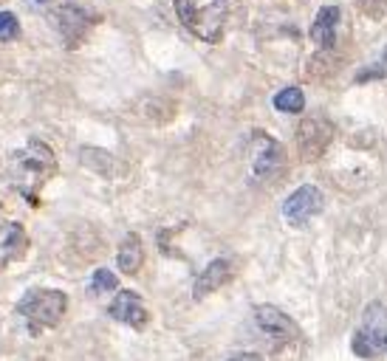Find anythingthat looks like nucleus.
<instances>
[{
    "label": "nucleus",
    "instance_id": "obj_1",
    "mask_svg": "<svg viewBox=\"0 0 387 361\" xmlns=\"http://www.w3.org/2000/svg\"><path fill=\"white\" fill-rule=\"evenodd\" d=\"M9 172L14 189L32 203H37V192L57 175V156L46 141L32 138L12 156Z\"/></svg>",
    "mask_w": 387,
    "mask_h": 361
},
{
    "label": "nucleus",
    "instance_id": "obj_2",
    "mask_svg": "<svg viewBox=\"0 0 387 361\" xmlns=\"http://www.w3.org/2000/svg\"><path fill=\"white\" fill-rule=\"evenodd\" d=\"M178 20L204 43H218L226 25L229 0H175Z\"/></svg>",
    "mask_w": 387,
    "mask_h": 361
},
{
    "label": "nucleus",
    "instance_id": "obj_3",
    "mask_svg": "<svg viewBox=\"0 0 387 361\" xmlns=\"http://www.w3.org/2000/svg\"><path fill=\"white\" fill-rule=\"evenodd\" d=\"M66 311H68V296L57 288H34L17 302V313L32 324V330L57 327Z\"/></svg>",
    "mask_w": 387,
    "mask_h": 361
},
{
    "label": "nucleus",
    "instance_id": "obj_4",
    "mask_svg": "<svg viewBox=\"0 0 387 361\" xmlns=\"http://www.w3.org/2000/svg\"><path fill=\"white\" fill-rule=\"evenodd\" d=\"M384 342H387V308L381 302H370L359 333L353 336V353L362 358H373L379 350H384Z\"/></svg>",
    "mask_w": 387,
    "mask_h": 361
},
{
    "label": "nucleus",
    "instance_id": "obj_5",
    "mask_svg": "<svg viewBox=\"0 0 387 361\" xmlns=\"http://www.w3.org/2000/svg\"><path fill=\"white\" fill-rule=\"evenodd\" d=\"M286 169V147L272 138L255 133L252 138V172L257 180H272Z\"/></svg>",
    "mask_w": 387,
    "mask_h": 361
},
{
    "label": "nucleus",
    "instance_id": "obj_6",
    "mask_svg": "<svg viewBox=\"0 0 387 361\" xmlns=\"http://www.w3.org/2000/svg\"><path fill=\"white\" fill-rule=\"evenodd\" d=\"M334 138V125L328 122V118H322V116H311V118H303L300 127H297V147H300V158L303 161H317L322 153H325V147L331 144Z\"/></svg>",
    "mask_w": 387,
    "mask_h": 361
},
{
    "label": "nucleus",
    "instance_id": "obj_7",
    "mask_svg": "<svg viewBox=\"0 0 387 361\" xmlns=\"http://www.w3.org/2000/svg\"><path fill=\"white\" fill-rule=\"evenodd\" d=\"M322 206H325L322 192L314 184H303L283 200V220L288 226H306L311 218L322 212Z\"/></svg>",
    "mask_w": 387,
    "mask_h": 361
},
{
    "label": "nucleus",
    "instance_id": "obj_8",
    "mask_svg": "<svg viewBox=\"0 0 387 361\" xmlns=\"http://www.w3.org/2000/svg\"><path fill=\"white\" fill-rule=\"evenodd\" d=\"M57 28H59V34H63L66 45L77 48L85 40L88 28H91V14H88L82 6H77V3H63L59 12H57Z\"/></svg>",
    "mask_w": 387,
    "mask_h": 361
},
{
    "label": "nucleus",
    "instance_id": "obj_9",
    "mask_svg": "<svg viewBox=\"0 0 387 361\" xmlns=\"http://www.w3.org/2000/svg\"><path fill=\"white\" fill-rule=\"evenodd\" d=\"M255 324L266 339H275V342H288L297 336V327L288 319V313H283L275 305H257L255 308Z\"/></svg>",
    "mask_w": 387,
    "mask_h": 361
},
{
    "label": "nucleus",
    "instance_id": "obj_10",
    "mask_svg": "<svg viewBox=\"0 0 387 361\" xmlns=\"http://www.w3.org/2000/svg\"><path fill=\"white\" fill-rule=\"evenodd\" d=\"M28 251V234L20 223L3 220L0 223V274L17 260H23Z\"/></svg>",
    "mask_w": 387,
    "mask_h": 361
},
{
    "label": "nucleus",
    "instance_id": "obj_11",
    "mask_svg": "<svg viewBox=\"0 0 387 361\" xmlns=\"http://www.w3.org/2000/svg\"><path fill=\"white\" fill-rule=\"evenodd\" d=\"M108 311H110V316L116 322H122L128 327H136V330H141L147 324V319H150V313H147L141 296L136 291H119Z\"/></svg>",
    "mask_w": 387,
    "mask_h": 361
},
{
    "label": "nucleus",
    "instance_id": "obj_12",
    "mask_svg": "<svg viewBox=\"0 0 387 361\" xmlns=\"http://www.w3.org/2000/svg\"><path fill=\"white\" fill-rule=\"evenodd\" d=\"M339 20H342V12L339 6H322L314 17V25H311V40L317 43V48L322 51H331L337 45V32H339Z\"/></svg>",
    "mask_w": 387,
    "mask_h": 361
},
{
    "label": "nucleus",
    "instance_id": "obj_13",
    "mask_svg": "<svg viewBox=\"0 0 387 361\" xmlns=\"http://www.w3.org/2000/svg\"><path fill=\"white\" fill-rule=\"evenodd\" d=\"M226 280H229V262L218 257V260H212V262L195 277V282H192V296H195V299L210 296V293L221 291Z\"/></svg>",
    "mask_w": 387,
    "mask_h": 361
},
{
    "label": "nucleus",
    "instance_id": "obj_14",
    "mask_svg": "<svg viewBox=\"0 0 387 361\" xmlns=\"http://www.w3.org/2000/svg\"><path fill=\"white\" fill-rule=\"evenodd\" d=\"M144 262V243L139 234H125V240L119 243V254H116V265L122 274H136Z\"/></svg>",
    "mask_w": 387,
    "mask_h": 361
},
{
    "label": "nucleus",
    "instance_id": "obj_15",
    "mask_svg": "<svg viewBox=\"0 0 387 361\" xmlns=\"http://www.w3.org/2000/svg\"><path fill=\"white\" fill-rule=\"evenodd\" d=\"M275 107L280 113H303L306 110V94L300 87H283L275 94Z\"/></svg>",
    "mask_w": 387,
    "mask_h": 361
},
{
    "label": "nucleus",
    "instance_id": "obj_16",
    "mask_svg": "<svg viewBox=\"0 0 387 361\" xmlns=\"http://www.w3.org/2000/svg\"><path fill=\"white\" fill-rule=\"evenodd\" d=\"M116 291V274L108 268L94 271V280H91V293H110Z\"/></svg>",
    "mask_w": 387,
    "mask_h": 361
},
{
    "label": "nucleus",
    "instance_id": "obj_17",
    "mask_svg": "<svg viewBox=\"0 0 387 361\" xmlns=\"http://www.w3.org/2000/svg\"><path fill=\"white\" fill-rule=\"evenodd\" d=\"M20 34V23L12 12H0V43H9Z\"/></svg>",
    "mask_w": 387,
    "mask_h": 361
},
{
    "label": "nucleus",
    "instance_id": "obj_18",
    "mask_svg": "<svg viewBox=\"0 0 387 361\" xmlns=\"http://www.w3.org/2000/svg\"><path fill=\"white\" fill-rule=\"evenodd\" d=\"M359 3V9L370 17H384L387 14V0H356Z\"/></svg>",
    "mask_w": 387,
    "mask_h": 361
},
{
    "label": "nucleus",
    "instance_id": "obj_19",
    "mask_svg": "<svg viewBox=\"0 0 387 361\" xmlns=\"http://www.w3.org/2000/svg\"><path fill=\"white\" fill-rule=\"evenodd\" d=\"M373 76H387V56L381 54V59L376 65H370V68H365L359 76H356V82H368V79H373Z\"/></svg>",
    "mask_w": 387,
    "mask_h": 361
},
{
    "label": "nucleus",
    "instance_id": "obj_20",
    "mask_svg": "<svg viewBox=\"0 0 387 361\" xmlns=\"http://www.w3.org/2000/svg\"><path fill=\"white\" fill-rule=\"evenodd\" d=\"M226 361H266V358L260 353H237V355H232Z\"/></svg>",
    "mask_w": 387,
    "mask_h": 361
},
{
    "label": "nucleus",
    "instance_id": "obj_21",
    "mask_svg": "<svg viewBox=\"0 0 387 361\" xmlns=\"http://www.w3.org/2000/svg\"><path fill=\"white\" fill-rule=\"evenodd\" d=\"M28 3H32V6H46L48 0H28Z\"/></svg>",
    "mask_w": 387,
    "mask_h": 361
},
{
    "label": "nucleus",
    "instance_id": "obj_22",
    "mask_svg": "<svg viewBox=\"0 0 387 361\" xmlns=\"http://www.w3.org/2000/svg\"><path fill=\"white\" fill-rule=\"evenodd\" d=\"M384 350H387V342H384Z\"/></svg>",
    "mask_w": 387,
    "mask_h": 361
}]
</instances>
